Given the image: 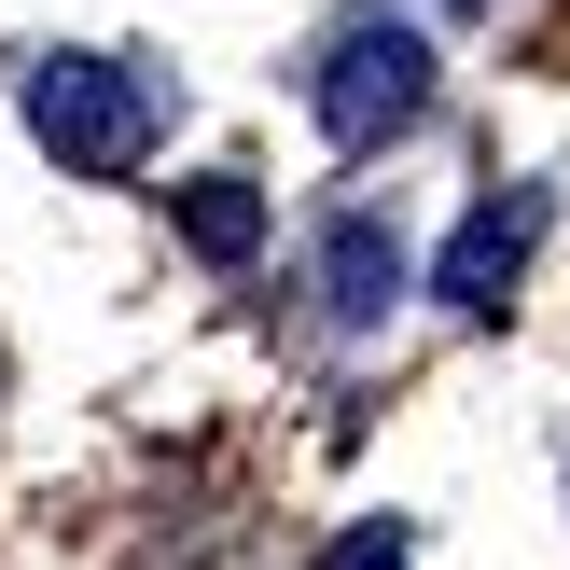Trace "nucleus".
Returning a JSON list of instances; mask_svg holds the SVG:
<instances>
[{"label": "nucleus", "instance_id": "obj_4", "mask_svg": "<svg viewBox=\"0 0 570 570\" xmlns=\"http://www.w3.org/2000/svg\"><path fill=\"white\" fill-rule=\"evenodd\" d=\"M321 293H334V321H390V293H404V250H390V223L376 209H348V223H334V237H321Z\"/></svg>", "mask_w": 570, "mask_h": 570}, {"label": "nucleus", "instance_id": "obj_3", "mask_svg": "<svg viewBox=\"0 0 570 570\" xmlns=\"http://www.w3.org/2000/svg\"><path fill=\"white\" fill-rule=\"evenodd\" d=\"M529 237H543V195H488V209H473L460 237H445V265H432V293H445V306H473V321H488V306L515 293V265H529Z\"/></svg>", "mask_w": 570, "mask_h": 570}, {"label": "nucleus", "instance_id": "obj_2", "mask_svg": "<svg viewBox=\"0 0 570 570\" xmlns=\"http://www.w3.org/2000/svg\"><path fill=\"white\" fill-rule=\"evenodd\" d=\"M417 111H432V42H417V28H348L334 70H321V139L334 154H376Z\"/></svg>", "mask_w": 570, "mask_h": 570}, {"label": "nucleus", "instance_id": "obj_1", "mask_svg": "<svg viewBox=\"0 0 570 570\" xmlns=\"http://www.w3.org/2000/svg\"><path fill=\"white\" fill-rule=\"evenodd\" d=\"M28 139H42L56 167H83V181H126V167L154 154V83L111 70V56H42V70H28Z\"/></svg>", "mask_w": 570, "mask_h": 570}, {"label": "nucleus", "instance_id": "obj_5", "mask_svg": "<svg viewBox=\"0 0 570 570\" xmlns=\"http://www.w3.org/2000/svg\"><path fill=\"white\" fill-rule=\"evenodd\" d=\"M181 237L209 250V265H250V250H265V195H250V181H195L181 195Z\"/></svg>", "mask_w": 570, "mask_h": 570}, {"label": "nucleus", "instance_id": "obj_7", "mask_svg": "<svg viewBox=\"0 0 570 570\" xmlns=\"http://www.w3.org/2000/svg\"><path fill=\"white\" fill-rule=\"evenodd\" d=\"M460 14H488V0H460Z\"/></svg>", "mask_w": 570, "mask_h": 570}, {"label": "nucleus", "instance_id": "obj_6", "mask_svg": "<svg viewBox=\"0 0 570 570\" xmlns=\"http://www.w3.org/2000/svg\"><path fill=\"white\" fill-rule=\"evenodd\" d=\"M321 570H417V543H404V529H390V515H362V529H348V543H334Z\"/></svg>", "mask_w": 570, "mask_h": 570}]
</instances>
